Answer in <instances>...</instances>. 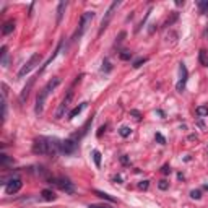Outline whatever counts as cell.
Listing matches in <instances>:
<instances>
[{
  "instance_id": "23",
  "label": "cell",
  "mask_w": 208,
  "mask_h": 208,
  "mask_svg": "<svg viewBox=\"0 0 208 208\" xmlns=\"http://www.w3.org/2000/svg\"><path fill=\"white\" fill-rule=\"evenodd\" d=\"M198 8H200V13H208V0H202L197 3Z\"/></svg>"
},
{
  "instance_id": "37",
  "label": "cell",
  "mask_w": 208,
  "mask_h": 208,
  "mask_svg": "<svg viewBox=\"0 0 208 208\" xmlns=\"http://www.w3.org/2000/svg\"><path fill=\"white\" fill-rule=\"evenodd\" d=\"M203 189H205V190H208V184H205V185H203Z\"/></svg>"
},
{
  "instance_id": "28",
  "label": "cell",
  "mask_w": 208,
  "mask_h": 208,
  "mask_svg": "<svg viewBox=\"0 0 208 208\" xmlns=\"http://www.w3.org/2000/svg\"><path fill=\"white\" fill-rule=\"evenodd\" d=\"M158 187L161 189V190H168V189H169V182H168V181H161V182L158 184Z\"/></svg>"
},
{
  "instance_id": "31",
  "label": "cell",
  "mask_w": 208,
  "mask_h": 208,
  "mask_svg": "<svg viewBox=\"0 0 208 208\" xmlns=\"http://www.w3.org/2000/svg\"><path fill=\"white\" fill-rule=\"evenodd\" d=\"M148 185H150V184H148V181H143V182H140V184H138V187H140V189H143V190H146V189H148Z\"/></svg>"
},
{
  "instance_id": "15",
  "label": "cell",
  "mask_w": 208,
  "mask_h": 208,
  "mask_svg": "<svg viewBox=\"0 0 208 208\" xmlns=\"http://www.w3.org/2000/svg\"><path fill=\"white\" fill-rule=\"evenodd\" d=\"M85 107H86V102H81L80 106H76L75 109H72L70 114H68V119H73V117H76L81 111H83V109H85Z\"/></svg>"
},
{
  "instance_id": "14",
  "label": "cell",
  "mask_w": 208,
  "mask_h": 208,
  "mask_svg": "<svg viewBox=\"0 0 208 208\" xmlns=\"http://www.w3.org/2000/svg\"><path fill=\"white\" fill-rule=\"evenodd\" d=\"M198 60H200V64L203 67H208V52L205 49H200V52H198Z\"/></svg>"
},
{
  "instance_id": "12",
  "label": "cell",
  "mask_w": 208,
  "mask_h": 208,
  "mask_svg": "<svg viewBox=\"0 0 208 208\" xmlns=\"http://www.w3.org/2000/svg\"><path fill=\"white\" fill-rule=\"evenodd\" d=\"M0 164H2V168H3V169H7L8 166L13 164V159H10L5 153H2V154H0Z\"/></svg>"
},
{
  "instance_id": "16",
  "label": "cell",
  "mask_w": 208,
  "mask_h": 208,
  "mask_svg": "<svg viewBox=\"0 0 208 208\" xmlns=\"http://www.w3.org/2000/svg\"><path fill=\"white\" fill-rule=\"evenodd\" d=\"M65 7H67V2H60L59 7H57V23H60V21H62V16H64Z\"/></svg>"
},
{
  "instance_id": "7",
  "label": "cell",
  "mask_w": 208,
  "mask_h": 208,
  "mask_svg": "<svg viewBox=\"0 0 208 208\" xmlns=\"http://www.w3.org/2000/svg\"><path fill=\"white\" fill-rule=\"evenodd\" d=\"M119 5H120V2H112L111 5H109V8H107V11L104 13V18H102L101 21V26H99V34H101L102 31L107 28V25H109V21L112 20V16H114V11L119 8Z\"/></svg>"
},
{
  "instance_id": "11",
  "label": "cell",
  "mask_w": 208,
  "mask_h": 208,
  "mask_svg": "<svg viewBox=\"0 0 208 208\" xmlns=\"http://www.w3.org/2000/svg\"><path fill=\"white\" fill-rule=\"evenodd\" d=\"M34 81H36V76H33V78H29V81H28V85H26L25 88H23V91H21L20 94V102L23 104V102L28 99V96H29V91H31V88H33V85H34Z\"/></svg>"
},
{
  "instance_id": "29",
  "label": "cell",
  "mask_w": 208,
  "mask_h": 208,
  "mask_svg": "<svg viewBox=\"0 0 208 208\" xmlns=\"http://www.w3.org/2000/svg\"><path fill=\"white\" fill-rule=\"evenodd\" d=\"M190 197L195 198V200H198V198L202 197V192H200V190H192V192H190Z\"/></svg>"
},
{
  "instance_id": "1",
  "label": "cell",
  "mask_w": 208,
  "mask_h": 208,
  "mask_svg": "<svg viewBox=\"0 0 208 208\" xmlns=\"http://www.w3.org/2000/svg\"><path fill=\"white\" fill-rule=\"evenodd\" d=\"M60 78L59 76H54L52 80H49L47 81V85L42 90L39 91V94H37V98H36V107H34V112L39 116V114H42V111H44V104H46V99H47V96L51 94L54 90H56L59 85H60Z\"/></svg>"
},
{
  "instance_id": "18",
  "label": "cell",
  "mask_w": 208,
  "mask_h": 208,
  "mask_svg": "<svg viewBox=\"0 0 208 208\" xmlns=\"http://www.w3.org/2000/svg\"><path fill=\"white\" fill-rule=\"evenodd\" d=\"M41 195H42V198H44V200H47V202L56 200V193L52 192V190H47V189H44V190L41 192Z\"/></svg>"
},
{
  "instance_id": "13",
  "label": "cell",
  "mask_w": 208,
  "mask_h": 208,
  "mask_svg": "<svg viewBox=\"0 0 208 208\" xmlns=\"http://www.w3.org/2000/svg\"><path fill=\"white\" fill-rule=\"evenodd\" d=\"M13 29H15V21H7L5 25H3V28H2V34H10V33H13Z\"/></svg>"
},
{
  "instance_id": "25",
  "label": "cell",
  "mask_w": 208,
  "mask_h": 208,
  "mask_svg": "<svg viewBox=\"0 0 208 208\" xmlns=\"http://www.w3.org/2000/svg\"><path fill=\"white\" fill-rule=\"evenodd\" d=\"M7 117V104H5V98H2V120H5Z\"/></svg>"
},
{
  "instance_id": "30",
  "label": "cell",
  "mask_w": 208,
  "mask_h": 208,
  "mask_svg": "<svg viewBox=\"0 0 208 208\" xmlns=\"http://www.w3.org/2000/svg\"><path fill=\"white\" fill-rule=\"evenodd\" d=\"M156 140H158L159 143H161V145H164V143H166V138L163 137L161 133H156Z\"/></svg>"
},
{
  "instance_id": "22",
  "label": "cell",
  "mask_w": 208,
  "mask_h": 208,
  "mask_svg": "<svg viewBox=\"0 0 208 208\" xmlns=\"http://www.w3.org/2000/svg\"><path fill=\"white\" fill-rule=\"evenodd\" d=\"M195 112H197V116H200V117L208 116V106H198L197 109H195Z\"/></svg>"
},
{
  "instance_id": "36",
  "label": "cell",
  "mask_w": 208,
  "mask_h": 208,
  "mask_svg": "<svg viewBox=\"0 0 208 208\" xmlns=\"http://www.w3.org/2000/svg\"><path fill=\"white\" fill-rule=\"evenodd\" d=\"M122 163H124V164H127V163H128V158L127 156H122Z\"/></svg>"
},
{
  "instance_id": "6",
  "label": "cell",
  "mask_w": 208,
  "mask_h": 208,
  "mask_svg": "<svg viewBox=\"0 0 208 208\" xmlns=\"http://www.w3.org/2000/svg\"><path fill=\"white\" fill-rule=\"evenodd\" d=\"M33 153H36V154H49V142H47V137L36 138L34 143H33Z\"/></svg>"
},
{
  "instance_id": "32",
  "label": "cell",
  "mask_w": 208,
  "mask_h": 208,
  "mask_svg": "<svg viewBox=\"0 0 208 208\" xmlns=\"http://www.w3.org/2000/svg\"><path fill=\"white\" fill-rule=\"evenodd\" d=\"M161 171H163V174H169V173H171V168H169L168 164H166V166H163Z\"/></svg>"
},
{
  "instance_id": "5",
  "label": "cell",
  "mask_w": 208,
  "mask_h": 208,
  "mask_svg": "<svg viewBox=\"0 0 208 208\" xmlns=\"http://www.w3.org/2000/svg\"><path fill=\"white\" fill-rule=\"evenodd\" d=\"M72 99H73V90H68V93L65 94V98L62 99V102L59 104V107H57L56 111V119H62V117L65 116V112L68 111V107H70V102Z\"/></svg>"
},
{
  "instance_id": "21",
  "label": "cell",
  "mask_w": 208,
  "mask_h": 208,
  "mask_svg": "<svg viewBox=\"0 0 208 208\" xmlns=\"http://www.w3.org/2000/svg\"><path fill=\"white\" fill-rule=\"evenodd\" d=\"M119 133H120V137H128V135H130V133H132V128L130 127H127V125H124V127H120L119 128Z\"/></svg>"
},
{
  "instance_id": "2",
  "label": "cell",
  "mask_w": 208,
  "mask_h": 208,
  "mask_svg": "<svg viewBox=\"0 0 208 208\" xmlns=\"http://www.w3.org/2000/svg\"><path fill=\"white\" fill-rule=\"evenodd\" d=\"M41 59H42L41 54H33V56L29 57V60H28L25 65L20 68V72H18V78H25V76L28 75L33 68H36V65H39V64H41Z\"/></svg>"
},
{
  "instance_id": "26",
  "label": "cell",
  "mask_w": 208,
  "mask_h": 208,
  "mask_svg": "<svg viewBox=\"0 0 208 208\" xmlns=\"http://www.w3.org/2000/svg\"><path fill=\"white\" fill-rule=\"evenodd\" d=\"M120 59L122 60H130V59H132V52H128V51L120 52Z\"/></svg>"
},
{
  "instance_id": "19",
  "label": "cell",
  "mask_w": 208,
  "mask_h": 208,
  "mask_svg": "<svg viewBox=\"0 0 208 208\" xmlns=\"http://www.w3.org/2000/svg\"><path fill=\"white\" fill-rule=\"evenodd\" d=\"M0 57H2V65L7 67V65H8V52H7V46L2 47V51H0Z\"/></svg>"
},
{
  "instance_id": "33",
  "label": "cell",
  "mask_w": 208,
  "mask_h": 208,
  "mask_svg": "<svg viewBox=\"0 0 208 208\" xmlns=\"http://www.w3.org/2000/svg\"><path fill=\"white\" fill-rule=\"evenodd\" d=\"M90 208H112L109 205H90Z\"/></svg>"
},
{
  "instance_id": "20",
  "label": "cell",
  "mask_w": 208,
  "mask_h": 208,
  "mask_svg": "<svg viewBox=\"0 0 208 208\" xmlns=\"http://www.w3.org/2000/svg\"><path fill=\"white\" fill-rule=\"evenodd\" d=\"M93 159H94V164H96V168H101V153L94 150L93 151Z\"/></svg>"
},
{
  "instance_id": "8",
  "label": "cell",
  "mask_w": 208,
  "mask_h": 208,
  "mask_svg": "<svg viewBox=\"0 0 208 208\" xmlns=\"http://www.w3.org/2000/svg\"><path fill=\"white\" fill-rule=\"evenodd\" d=\"M76 146H78V142H76L73 137L67 138L62 142V153H65V154H72V153H75Z\"/></svg>"
},
{
  "instance_id": "34",
  "label": "cell",
  "mask_w": 208,
  "mask_h": 208,
  "mask_svg": "<svg viewBox=\"0 0 208 208\" xmlns=\"http://www.w3.org/2000/svg\"><path fill=\"white\" fill-rule=\"evenodd\" d=\"M124 37H125V33H124V31H122L120 34H119V37H117V41H119V42H120V41L124 39Z\"/></svg>"
},
{
  "instance_id": "27",
  "label": "cell",
  "mask_w": 208,
  "mask_h": 208,
  "mask_svg": "<svg viewBox=\"0 0 208 208\" xmlns=\"http://www.w3.org/2000/svg\"><path fill=\"white\" fill-rule=\"evenodd\" d=\"M130 116H133L135 117V119H137V120H140V119H142V112L140 111H137V109H132V111H130Z\"/></svg>"
},
{
  "instance_id": "35",
  "label": "cell",
  "mask_w": 208,
  "mask_h": 208,
  "mask_svg": "<svg viewBox=\"0 0 208 208\" xmlns=\"http://www.w3.org/2000/svg\"><path fill=\"white\" fill-rule=\"evenodd\" d=\"M197 125H198L200 128H207V125H205V124H203L202 120H198V122H197Z\"/></svg>"
},
{
  "instance_id": "4",
  "label": "cell",
  "mask_w": 208,
  "mask_h": 208,
  "mask_svg": "<svg viewBox=\"0 0 208 208\" xmlns=\"http://www.w3.org/2000/svg\"><path fill=\"white\" fill-rule=\"evenodd\" d=\"M93 18H94V11H85L83 15H81L80 18V25H78V29H76V33L73 34V41L76 39V37H80L85 31H86L88 25L93 21Z\"/></svg>"
},
{
  "instance_id": "24",
  "label": "cell",
  "mask_w": 208,
  "mask_h": 208,
  "mask_svg": "<svg viewBox=\"0 0 208 208\" xmlns=\"http://www.w3.org/2000/svg\"><path fill=\"white\" fill-rule=\"evenodd\" d=\"M146 60H148L146 57H140V59H137V60L133 62V68H138V67H142Z\"/></svg>"
},
{
  "instance_id": "9",
  "label": "cell",
  "mask_w": 208,
  "mask_h": 208,
  "mask_svg": "<svg viewBox=\"0 0 208 208\" xmlns=\"http://www.w3.org/2000/svg\"><path fill=\"white\" fill-rule=\"evenodd\" d=\"M21 187H23V182H21V179H18V177L11 179L10 182L7 184V193H8V195H13V193H16Z\"/></svg>"
},
{
  "instance_id": "17",
  "label": "cell",
  "mask_w": 208,
  "mask_h": 208,
  "mask_svg": "<svg viewBox=\"0 0 208 208\" xmlns=\"http://www.w3.org/2000/svg\"><path fill=\"white\" fill-rule=\"evenodd\" d=\"M94 193H96L99 198H102V200H107V202H111V203L116 202V198L111 197V195H109V193H106V192H101V190H94Z\"/></svg>"
},
{
  "instance_id": "10",
  "label": "cell",
  "mask_w": 208,
  "mask_h": 208,
  "mask_svg": "<svg viewBox=\"0 0 208 208\" xmlns=\"http://www.w3.org/2000/svg\"><path fill=\"white\" fill-rule=\"evenodd\" d=\"M179 72H181V80H179V83H177V91H181L182 93V90L185 88V83H187V76H189V73H187V68H185V65L184 64H181L179 65Z\"/></svg>"
},
{
  "instance_id": "3",
  "label": "cell",
  "mask_w": 208,
  "mask_h": 208,
  "mask_svg": "<svg viewBox=\"0 0 208 208\" xmlns=\"http://www.w3.org/2000/svg\"><path fill=\"white\" fill-rule=\"evenodd\" d=\"M49 184H54L56 187H59L62 192H65V193H75V185H73V182H70L68 179L52 177V179H49Z\"/></svg>"
}]
</instances>
